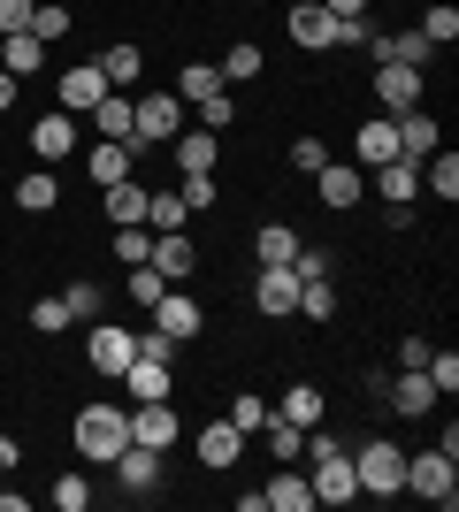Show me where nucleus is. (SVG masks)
<instances>
[{"label": "nucleus", "instance_id": "obj_1", "mask_svg": "<svg viewBox=\"0 0 459 512\" xmlns=\"http://www.w3.org/2000/svg\"><path fill=\"white\" fill-rule=\"evenodd\" d=\"M352 482H360V497H398V490H406V451L383 444V436L360 444V451H352Z\"/></svg>", "mask_w": 459, "mask_h": 512}, {"label": "nucleus", "instance_id": "obj_2", "mask_svg": "<svg viewBox=\"0 0 459 512\" xmlns=\"http://www.w3.org/2000/svg\"><path fill=\"white\" fill-rule=\"evenodd\" d=\"M123 444H131V413H123V406H85V413H77V451H85V459L108 467Z\"/></svg>", "mask_w": 459, "mask_h": 512}, {"label": "nucleus", "instance_id": "obj_3", "mask_svg": "<svg viewBox=\"0 0 459 512\" xmlns=\"http://www.w3.org/2000/svg\"><path fill=\"white\" fill-rule=\"evenodd\" d=\"M184 130V100L176 92H138L131 100V146H169Z\"/></svg>", "mask_w": 459, "mask_h": 512}, {"label": "nucleus", "instance_id": "obj_4", "mask_svg": "<svg viewBox=\"0 0 459 512\" xmlns=\"http://www.w3.org/2000/svg\"><path fill=\"white\" fill-rule=\"evenodd\" d=\"M406 490L452 512V505H459V467H452V451H421V459H406Z\"/></svg>", "mask_w": 459, "mask_h": 512}, {"label": "nucleus", "instance_id": "obj_5", "mask_svg": "<svg viewBox=\"0 0 459 512\" xmlns=\"http://www.w3.org/2000/svg\"><path fill=\"white\" fill-rule=\"evenodd\" d=\"M368 390H375V398H391V413H406V421L437 413V383H429L421 367H398L391 383H383V375H368Z\"/></svg>", "mask_w": 459, "mask_h": 512}, {"label": "nucleus", "instance_id": "obj_6", "mask_svg": "<svg viewBox=\"0 0 459 512\" xmlns=\"http://www.w3.org/2000/svg\"><path fill=\"white\" fill-rule=\"evenodd\" d=\"M153 329H161V337H176V344H192L199 329H207V314H199V299L184 291V283H169V291L153 299Z\"/></svg>", "mask_w": 459, "mask_h": 512}, {"label": "nucleus", "instance_id": "obj_7", "mask_svg": "<svg viewBox=\"0 0 459 512\" xmlns=\"http://www.w3.org/2000/svg\"><path fill=\"white\" fill-rule=\"evenodd\" d=\"M284 31H291V46H306V54H329V46H337V16H329L322 0H299L284 16Z\"/></svg>", "mask_w": 459, "mask_h": 512}, {"label": "nucleus", "instance_id": "obj_8", "mask_svg": "<svg viewBox=\"0 0 459 512\" xmlns=\"http://www.w3.org/2000/svg\"><path fill=\"white\" fill-rule=\"evenodd\" d=\"M85 367H100V375H123V367H131V329H123V321H92Z\"/></svg>", "mask_w": 459, "mask_h": 512}, {"label": "nucleus", "instance_id": "obj_9", "mask_svg": "<svg viewBox=\"0 0 459 512\" xmlns=\"http://www.w3.org/2000/svg\"><path fill=\"white\" fill-rule=\"evenodd\" d=\"M31 153H39V169L69 161V153H77V115H62V107H54V115H39V123H31Z\"/></svg>", "mask_w": 459, "mask_h": 512}, {"label": "nucleus", "instance_id": "obj_10", "mask_svg": "<svg viewBox=\"0 0 459 512\" xmlns=\"http://www.w3.org/2000/svg\"><path fill=\"white\" fill-rule=\"evenodd\" d=\"M153 268H161V283H192L199 276V245H192V237H184V230H161V237H153Z\"/></svg>", "mask_w": 459, "mask_h": 512}, {"label": "nucleus", "instance_id": "obj_11", "mask_svg": "<svg viewBox=\"0 0 459 512\" xmlns=\"http://www.w3.org/2000/svg\"><path fill=\"white\" fill-rule=\"evenodd\" d=\"M352 497H360V482H352V451L314 459V505H352Z\"/></svg>", "mask_w": 459, "mask_h": 512}, {"label": "nucleus", "instance_id": "obj_12", "mask_svg": "<svg viewBox=\"0 0 459 512\" xmlns=\"http://www.w3.org/2000/svg\"><path fill=\"white\" fill-rule=\"evenodd\" d=\"M375 100H383V115H406V107H421V69L375 62Z\"/></svg>", "mask_w": 459, "mask_h": 512}, {"label": "nucleus", "instance_id": "obj_13", "mask_svg": "<svg viewBox=\"0 0 459 512\" xmlns=\"http://www.w3.org/2000/svg\"><path fill=\"white\" fill-rule=\"evenodd\" d=\"M85 176L108 192V184H123V176H138V146H123V138H100V146L85 153Z\"/></svg>", "mask_w": 459, "mask_h": 512}, {"label": "nucleus", "instance_id": "obj_14", "mask_svg": "<svg viewBox=\"0 0 459 512\" xmlns=\"http://www.w3.org/2000/svg\"><path fill=\"white\" fill-rule=\"evenodd\" d=\"M176 436H184V421L169 413V398H146V406L131 413V444H153V451H169Z\"/></svg>", "mask_w": 459, "mask_h": 512}, {"label": "nucleus", "instance_id": "obj_15", "mask_svg": "<svg viewBox=\"0 0 459 512\" xmlns=\"http://www.w3.org/2000/svg\"><path fill=\"white\" fill-rule=\"evenodd\" d=\"M100 92H108L100 62H69V69H62V115H92V107H100Z\"/></svg>", "mask_w": 459, "mask_h": 512}, {"label": "nucleus", "instance_id": "obj_16", "mask_svg": "<svg viewBox=\"0 0 459 512\" xmlns=\"http://www.w3.org/2000/svg\"><path fill=\"white\" fill-rule=\"evenodd\" d=\"M391 123H398V161H414V169H421V161H429V153L444 146V130L429 123L421 107H406V115H391Z\"/></svg>", "mask_w": 459, "mask_h": 512}, {"label": "nucleus", "instance_id": "obj_17", "mask_svg": "<svg viewBox=\"0 0 459 512\" xmlns=\"http://www.w3.org/2000/svg\"><path fill=\"white\" fill-rule=\"evenodd\" d=\"M314 176H322V207H337V214L360 207V192H368V169H352V161H322Z\"/></svg>", "mask_w": 459, "mask_h": 512}, {"label": "nucleus", "instance_id": "obj_18", "mask_svg": "<svg viewBox=\"0 0 459 512\" xmlns=\"http://www.w3.org/2000/svg\"><path fill=\"white\" fill-rule=\"evenodd\" d=\"M169 146H176V169H184V176H215V161H222L215 130H176Z\"/></svg>", "mask_w": 459, "mask_h": 512}, {"label": "nucleus", "instance_id": "obj_19", "mask_svg": "<svg viewBox=\"0 0 459 512\" xmlns=\"http://www.w3.org/2000/svg\"><path fill=\"white\" fill-rule=\"evenodd\" d=\"M245 459V428H230V421H215V428H199V467H215V474H230Z\"/></svg>", "mask_w": 459, "mask_h": 512}, {"label": "nucleus", "instance_id": "obj_20", "mask_svg": "<svg viewBox=\"0 0 459 512\" xmlns=\"http://www.w3.org/2000/svg\"><path fill=\"white\" fill-rule=\"evenodd\" d=\"M253 306H261L268 321H276V314H299V276H291V268H261V283H253Z\"/></svg>", "mask_w": 459, "mask_h": 512}, {"label": "nucleus", "instance_id": "obj_21", "mask_svg": "<svg viewBox=\"0 0 459 512\" xmlns=\"http://www.w3.org/2000/svg\"><path fill=\"white\" fill-rule=\"evenodd\" d=\"M108 467L115 474H123V490H153V482H161V451H153V444H123V451H115V459H108Z\"/></svg>", "mask_w": 459, "mask_h": 512}, {"label": "nucleus", "instance_id": "obj_22", "mask_svg": "<svg viewBox=\"0 0 459 512\" xmlns=\"http://www.w3.org/2000/svg\"><path fill=\"white\" fill-rule=\"evenodd\" d=\"M352 153H360V169H383V161H398V123H391V115H375V123H360Z\"/></svg>", "mask_w": 459, "mask_h": 512}, {"label": "nucleus", "instance_id": "obj_23", "mask_svg": "<svg viewBox=\"0 0 459 512\" xmlns=\"http://www.w3.org/2000/svg\"><path fill=\"white\" fill-rule=\"evenodd\" d=\"M368 184L383 199H391V207H414V192H421V169L414 161H383V169H368Z\"/></svg>", "mask_w": 459, "mask_h": 512}, {"label": "nucleus", "instance_id": "obj_24", "mask_svg": "<svg viewBox=\"0 0 459 512\" xmlns=\"http://www.w3.org/2000/svg\"><path fill=\"white\" fill-rule=\"evenodd\" d=\"M100 77H108V92H138V77H146V54H138L131 39L108 46V54H100Z\"/></svg>", "mask_w": 459, "mask_h": 512}, {"label": "nucleus", "instance_id": "obj_25", "mask_svg": "<svg viewBox=\"0 0 459 512\" xmlns=\"http://www.w3.org/2000/svg\"><path fill=\"white\" fill-rule=\"evenodd\" d=\"M16 207H23V214H54V207H62V176H54V169L16 176Z\"/></svg>", "mask_w": 459, "mask_h": 512}, {"label": "nucleus", "instance_id": "obj_26", "mask_svg": "<svg viewBox=\"0 0 459 512\" xmlns=\"http://www.w3.org/2000/svg\"><path fill=\"white\" fill-rule=\"evenodd\" d=\"M46 62V39H31V31H8V39H0V69H8V77H31V69Z\"/></svg>", "mask_w": 459, "mask_h": 512}, {"label": "nucleus", "instance_id": "obj_27", "mask_svg": "<svg viewBox=\"0 0 459 512\" xmlns=\"http://www.w3.org/2000/svg\"><path fill=\"white\" fill-rule=\"evenodd\" d=\"M421 192H437L444 207L459 199V153H452V146H437L429 161H421Z\"/></svg>", "mask_w": 459, "mask_h": 512}, {"label": "nucleus", "instance_id": "obj_28", "mask_svg": "<svg viewBox=\"0 0 459 512\" xmlns=\"http://www.w3.org/2000/svg\"><path fill=\"white\" fill-rule=\"evenodd\" d=\"M261 505L268 512H314V482H299V474H268Z\"/></svg>", "mask_w": 459, "mask_h": 512}, {"label": "nucleus", "instance_id": "obj_29", "mask_svg": "<svg viewBox=\"0 0 459 512\" xmlns=\"http://www.w3.org/2000/svg\"><path fill=\"white\" fill-rule=\"evenodd\" d=\"M131 100H138V92H100V107H92V130L131 146Z\"/></svg>", "mask_w": 459, "mask_h": 512}, {"label": "nucleus", "instance_id": "obj_30", "mask_svg": "<svg viewBox=\"0 0 459 512\" xmlns=\"http://www.w3.org/2000/svg\"><path fill=\"white\" fill-rule=\"evenodd\" d=\"M108 222L115 230H123V222H146V184H138V176H123V184H108Z\"/></svg>", "mask_w": 459, "mask_h": 512}, {"label": "nucleus", "instance_id": "obj_31", "mask_svg": "<svg viewBox=\"0 0 459 512\" xmlns=\"http://www.w3.org/2000/svg\"><path fill=\"white\" fill-rule=\"evenodd\" d=\"M253 253H261V268H284V260L299 253V230H291V222H261V237H253Z\"/></svg>", "mask_w": 459, "mask_h": 512}, {"label": "nucleus", "instance_id": "obj_32", "mask_svg": "<svg viewBox=\"0 0 459 512\" xmlns=\"http://www.w3.org/2000/svg\"><path fill=\"white\" fill-rule=\"evenodd\" d=\"M123 383H131V398L146 406V398H169V383H176V375H169L161 360H131V367H123Z\"/></svg>", "mask_w": 459, "mask_h": 512}, {"label": "nucleus", "instance_id": "obj_33", "mask_svg": "<svg viewBox=\"0 0 459 512\" xmlns=\"http://www.w3.org/2000/svg\"><path fill=\"white\" fill-rule=\"evenodd\" d=\"M192 222V207H184V192H146V230L161 237V230H184Z\"/></svg>", "mask_w": 459, "mask_h": 512}, {"label": "nucleus", "instance_id": "obj_34", "mask_svg": "<svg viewBox=\"0 0 459 512\" xmlns=\"http://www.w3.org/2000/svg\"><path fill=\"white\" fill-rule=\"evenodd\" d=\"M261 436H268V451H276V459H284V467H291V459H299V451H306V428H299V421H284V413H276V406H268Z\"/></svg>", "mask_w": 459, "mask_h": 512}, {"label": "nucleus", "instance_id": "obj_35", "mask_svg": "<svg viewBox=\"0 0 459 512\" xmlns=\"http://www.w3.org/2000/svg\"><path fill=\"white\" fill-rule=\"evenodd\" d=\"M276 413H284V421H299V428H322V383H291Z\"/></svg>", "mask_w": 459, "mask_h": 512}, {"label": "nucleus", "instance_id": "obj_36", "mask_svg": "<svg viewBox=\"0 0 459 512\" xmlns=\"http://www.w3.org/2000/svg\"><path fill=\"white\" fill-rule=\"evenodd\" d=\"M222 85H261V46H253V39H238V46H230V54H222Z\"/></svg>", "mask_w": 459, "mask_h": 512}, {"label": "nucleus", "instance_id": "obj_37", "mask_svg": "<svg viewBox=\"0 0 459 512\" xmlns=\"http://www.w3.org/2000/svg\"><path fill=\"white\" fill-rule=\"evenodd\" d=\"M215 92H222V69L215 62H184V77H176V100H215Z\"/></svg>", "mask_w": 459, "mask_h": 512}, {"label": "nucleus", "instance_id": "obj_38", "mask_svg": "<svg viewBox=\"0 0 459 512\" xmlns=\"http://www.w3.org/2000/svg\"><path fill=\"white\" fill-rule=\"evenodd\" d=\"M108 253H115V260H123V268H138V260H146V253H153V230H146V222H123V230H115V237H108Z\"/></svg>", "mask_w": 459, "mask_h": 512}, {"label": "nucleus", "instance_id": "obj_39", "mask_svg": "<svg viewBox=\"0 0 459 512\" xmlns=\"http://www.w3.org/2000/svg\"><path fill=\"white\" fill-rule=\"evenodd\" d=\"M23 31L54 46V39H62V31H69V8H54V0H31V23H23Z\"/></svg>", "mask_w": 459, "mask_h": 512}, {"label": "nucleus", "instance_id": "obj_40", "mask_svg": "<svg viewBox=\"0 0 459 512\" xmlns=\"http://www.w3.org/2000/svg\"><path fill=\"white\" fill-rule=\"evenodd\" d=\"M69 321H77V314H69V299H62V291H54V299H39V306H31V329H39V337H62Z\"/></svg>", "mask_w": 459, "mask_h": 512}, {"label": "nucleus", "instance_id": "obj_41", "mask_svg": "<svg viewBox=\"0 0 459 512\" xmlns=\"http://www.w3.org/2000/svg\"><path fill=\"white\" fill-rule=\"evenodd\" d=\"M421 39H429V46H437V54H444V46L459 39V8H444V0H437V8L421 16Z\"/></svg>", "mask_w": 459, "mask_h": 512}, {"label": "nucleus", "instance_id": "obj_42", "mask_svg": "<svg viewBox=\"0 0 459 512\" xmlns=\"http://www.w3.org/2000/svg\"><path fill=\"white\" fill-rule=\"evenodd\" d=\"M230 123H238V100H230V85H222L215 100H199V130H215V138H222Z\"/></svg>", "mask_w": 459, "mask_h": 512}, {"label": "nucleus", "instance_id": "obj_43", "mask_svg": "<svg viewBox=\"0 0 459 512\" xmlns=\"http://www.w3.org/2000/svg\"><path fill=\"white\" fill-rule=\"evenodd\" d=\"M299 314H306V321H329V314H337V291H329V276H322V283H299Z\"/></svg>", "mask_w": 459, "mask_h": 512}, {"label": "nucleus", "instance_id": "obj_44", "mask_svg": "<svg viewBox=\"0 0 459 512\" xmlns=\"http://www.w3.org/2000/svg\"><path fill=\"white\" fill-rule=\"evenodd\" d=\"M161 291H169V283H161V268H153V260H138V268H131V306H153Z\"/></svg>", "mask_w": 459, "mask_h": 512}, {"label": "nucleus", "instance_id": "obj_45", "mask_svg": "<svg viewBox=\"0 0 459 512\" xmlns=\"http://www.w3.org/2000/svg\"><path fill=\"white\" fill-rule=\"evenodd\" d=\"M261 421H268V406L245 390V398H230V428H245V436H261Z\"/></svg>", "mask_w": 459, "mask_h": 512}, {"label": "nucleus", "instance_id": "obj_46", "mask_svg": "<svg viewBox=\"0 0 459 512\" xmlns=\"http://www.w3.org/2000/svg\"><path fill=\"white\" fill-rule=\"evenodd\" d=\"M54 505H62V512H85L92 505V482H85V474H62V482H54Z\"/></svg>", "mask_w": 459, "mask_h": 512}, {"label": "nucleus", "instance_id": "obj_47", "mask_svg": "<svg viewBox=\"0 0 459 512\" xmlns=\"http://www.w3.org/2000/svg\"><path fill=\"white\" fill-rule=\"evenodd\" d=\"M284 268H291V276H299V283H322V276H329V253H314V245H299V253H291Z\"/></svg>", "mask_w": 459, "mask_h": 512}, {"label": "nucleus", "instance_id": "obj_48", "mask_svg": "<svg viewBox=\"0 0 459 512\" xmlns=\"http://www.w3.org/2000/svg\"><path fill=\"white\" fill-rule=\"evenodd\" d=\"M176 192H184V207H192V214H207V207H215V176H184Z\"/></svg>", "mask_w": 459, "mask_h": 512}, {"label": "nucleus", "instance_id": "obj_49", "mask_svg": "<svg viewBox=\"0 0 459 512\" xmlns=\"http://www.w3.org/2000/svg\"><path fill=\"white\" fill-rule=\"evenodd\" d=\"M322 161H329V146H322V138H299V146H291V169H306V176H314Z\"/></svg>", "mask_w": 459, "mask_h": 512}, {"label": "nucleus", "instance_id": "obj_50", "mask_svg": "<svg viewBox=\"0 0 459 512\" xmlns=\"http://www.w3.org/2000/svg\"><path fill=\"white\" fill-rule=\"evenodd\" d=\"M62 299H69V314H92V306H100V283H85V276H77V283L62 291Z\"/></svg>", "mask_w": 459, "mask_h": 512}, {"label": "nucleus", "instance_id": "obj_51", "mask_svg": "<svg viewBox=\"0 0 459 512\" xmlns=\"http://www.w3.org/2000/svg\"><path fill=\"white\" fill-rule=\"evenodd\" d=\"M23 23H31V0H0V39H8V31H23Z\"/></svg>", "mask_w": 459, "mask_h": 512}, {"label": "nucleus", "instance_id": "obj_52", "mask_svg": "<svg viewBox=\"0 0 459 512\" xmlns=\"http://www.w3.org/2000/svg\"><path fill=\"white\" fill-rule=\"evenodd\" d=\"M329 16H368V0H322Z\"/></svg>", "mask_w": 459, "mask_h": 512}, {"label": "nucleus", "instance_id": "obj_53", "mask_svg": "<svg viewBox=\"0 0 459 512\" xmlns=\"http://www.w3.org/2000/svg\"><path fill=\"white\" fill-rule=\"evenodd\" d=\"M16 459H23V444H16V436H0V474L16 467Z\"/></svg>", "mask_w": 459, "mask_h": 512}, {"label": "nucleus", "instance_id": "obj_54", "mask_svg": "<svg viewBox=\"0 0 459 512\" xmlns=\"http://www.w3.org/2000/svg\"><path fill=\"white\" fill-rule=\"evenodd\" d=\"M8 107H16V77H8V69H0V115H8Z\"/></svg>", "mask_w": 459, "mask_h": 512}]
</instances>
